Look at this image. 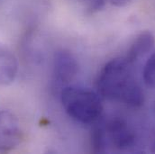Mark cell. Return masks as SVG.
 Masks as SVG:
<instances>
[{
	"mask_svg": "<svg viewBox=\"0 0 155 154\" xmlns=\"http://www.w3.org/2000/svg\"><path fill=\"white\" fill-rule=\"evenodd\" d=\"M61 102L68 116L81 123H95L103 113V106L98 94L80 87H63Z\"/></svg>",
	"mask_w": 155,
	"mask_h": 154,
	"instance_id": "cell-2",
	"label": "cell"
},
{
	"mask_svg": "<svg viewBox=\"0 0 155 154\" xmlns=\"http://www.w3.org/2000/svg\"><path fill=\"white\" fill-rule=\"evenodd\" d=\"M131 67L132 64L125 58H116L108 61L97 79L98 95L133 108L141 107L144 103V95Z\"/></svg>",
	"mask_w": 155,
	"mask_h": 154,
	"instance_id": "cell-1",
	"label": "cell"
},
{
	"mask_svg": "<svg viewBox=\"0 0 155 154\" xmlns=\"http://www.w3.org/2000/svg\"><path fill=\"white\" fill-rule=\"evenodd\" d=\"M108 140L106 131V126L97 124L91 131L90 146L91 151L95 153H104L107 152Z\"/></svg>",
	"mask_w": 155,
	"mask_h": 154,
	"instance_id": "cell-8",
	"label": "cell"
},
{
	"mask_svg": "<svg viewBox=\"0 0 155 154\" xmlns=\"http://www.w3.org/2000/svg\"><path fill=\"white\" fill-rule=\"evenodd\" d=\"M23 139L24 133L17 117L8 110H0V152L14 150Z\"/></svg>",
	"mask_w": 155,
	"mask_h": 154,
	"instance_id": "cell-3",
	"label": "cell"
},
{
	"mask_svg": "<svg viewBox=\"0 0 155 154\" xmlns=\"http://www.w3.org/2000/svg\"><path fill=\"white\" fill-rule=\"evenodd\" d=\"M154 41V36L151 32L145 31L141 33L131 44L125 59L131 64L134 63L153 48Z\"/></svg>",
	"mask_w": 155,
	"mask_h": 154,
	"instance_id": "cell-7",
	"label": "cell"
},
{
	"mask_svg": "<svg viewBox=\"0 0 155 154\" xmlns=\"http://www.w3.org/2000/svg\"><path fill=\"white\" fill-rule=\"evenodd\" d=\"M78 72V63L71 52L61 50L55 53L52 67V79L56 87H67L76 77Z\"/></svg>",
	"mask_w": 155,
	"mask_h": 154,
	"instance_id": "cell-4",
	"label": "cell"
},
{
	"mask_svg": "<svg viewBox=\"0 0 155 154\" xmlns=\"http://www.w3.org/2000/svg\"><path fill=\"white\" fill-rule=\"evenodd\" d=\"M131 0H109V2L116 5V6H118V7H122V6H124L126 5Z\"/></svg>",
	"mask_w": 155,
	"mask_h": 154,
	"instance_id": "cell-10",
	"label": "cell"
},
{
	"mask_svg": "<svg viewBox=\"0 0 155 154\" xmlns=\"http://www.w3.org/2000/svg\"><path fill=\"white\" fill-rule=\"evenodd\" d=\"M18 72V62L13 51L0 43V86H8L14 82Z\"/></svg>",
	"mask_w": 155,
	"mask_h": 154,
	"instance_id": "cell-6",
	"label": "cell"
},
{
	"mask_svg": "<svg viewBox=\"0 0 155 154\" xmlns=\"http://www.w3.org/2000/svg\"><path fill=\"white\" fill-rule=\"evenodd\" d=\"M152 152H155V138L154 141H153V146H152Z\"/></svg>",
	"mask_w": 155,
	"mask_h": 154,
	"instance_id": "cell-11",
	"label": "cell"
},
{
	"mask_svg": "<svg viewBox=\"0 0 155 154\" xmlns=\"http://www.w3.org/2000/svg\"><path fill=\"white\" fill-rule=\"evenodd\" d=\"M143 76L145 85L152 89H155V53L146 61Z\"/></svg>",
	"mask_w": 155,
	"mask_h": 154,
	"instance_id": "cell-9",
	"label": "cell"
},
{
	"mask_svg": "<svg viewBox=\"0 0 155 154\" xmlns=\"http://www.w3.org/2000/svg\"><path fill=\"white\" fill-rule=\"evenodd\" d=\"M108 143L119 151H127L134 147L136 136L132 128L123 119H113L106 125Z\"/></svg>",
	"mask_w": 155,
	"mask_h": 154,
	"instance_id": "cell-5",
	"label": "cell"
}]
</instances>
